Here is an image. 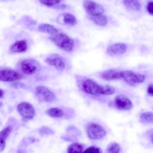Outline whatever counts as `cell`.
<instances>
[{
    "mask_svg": "<svg viewBox=\"0 0 153 153\" xmlns=\"http://www.w3.org/2000/svg\"><path fill=\"white\" fill-rule=\"evenodd\" d=\"M121 147L118 143L114 142L111 143L107 148L106 151L109 153H118L120 151Z\"/></svg>",
    "mask_w": 153,
    "mask_h": 153,
    "instance_id": "24",
    "label": "cell"
},
{
    "mask_svg": "<svg viewBox=\"0 0 153 153\" xmlns=\"http://www.w3.org/2000/svg\"><path fill=\"white\" fill-rule=\"evenodd\" d=\"M46 62L48 65L54 66L59 71H63L65 68V63L64 60L59 56H53L47 57Z\"/></svg>",
    "mask_w": 153,
    "mask_h": 153,
    "instance_id": "12",
    "label": "cell"
},
{
    "mask_svg": "<svg viewBox=\"0 0 153 153\" xmlns=\"http://www.w3.org/2000/svg\"><path fill=\"white\" fill-rule=\"evenodd\" d=\"M17 109L22 118L26 120L32 119L35 115L33 106L29 102H22L18 104Z\"/></svg>",
    "mask_w": 153,
    "mask_h": 153,
    "instance_id": "7",
    "label": "cell"
},
{
    "mask_svg": "<svg viewBox=\"0 0 153 153\" xmlns=\"http://www.w3.org/2000/svg\"><path fill=\"white\" fill-rule=\"evenodd\" d=\"M139 120L142 123L153 124V112L148 111L142 113L140 115Z\"/></svg>",
    "mask_w": 153,
    "mask_h": 153,
    "instance_id": "18",
    "label": "cell"
},
{
    "mask_svg": "<svg viewBox=\"0 0 153 153\" xmlns=\"http://www.w3.org/2000/svg\"><path fill=\"white\" fill-rule=\"evenodd\" d=\"M27 44L26 40H20L15 42L11 47V50L14 53H23L27 50Z\"/></svg>",
    "mask_w": 153,
    "mask_h": 153,
    "instance_id": "14",
    "label": "cell"
},
{
    "mask_svg": "<svg viewBox=\"0 0 153 153\" xmlns=\"http://www.w3.org/2000/svg\"><path fill=\"white\" fill-rule=\"evenodd\" d=\"M84 151V146L79 143H74L71 144L67 149V152L69 153L74 152H81Z\"/></svg>",
    "mask_w": 153,
    "mask_h": 153,
    "instance_id": "20",
    "label": "cell"
},
{
    "mask_svg": "<svg viewBox=\"0 0 153 153\" xmlns=\"http://www.w3.org/2000/svg\"><path fill=\"white\" fill-rule=\"evenodd\" d=\"M39 133L40 135H41V136H45V135L53 134L54 132L51 128H50L47 127H45V126H43L39 128Z\"/></svg>",
    "mask_w": 153,
    "mask_h": 153,
    "instance_id": "26",
    "label": "cell"
},
{
    "mask_svg": "<svg viewBox=\"0 0 153 153\" xmlns=\"http://www.w3.org/2000/svg\"><path fill=\"white\" fill-rule=\"evenodd\" d=\"M115 89L114 87L109 85H102L101 95H111L114 94Z\"/></svg>",
    "mask_w": 153,
    "mask_h": 153,
    "instance_id": "22",
    "label": "cell"
},
{
    "mask_svg": "<svg viewBox=\"0 0 153 153\" xmlns=\"http://www.w3.org/2000/svg\"><path fill=\"white\" fill-rule=\"evenodd\" d=\"M4 95V91L0 88V98H2Z\"/></svg>",
    "mask_w": 153,
    "mask_h": 153,
    "instance_id": "34",
    "label": "cell"
},
{
    "mask_svg": "<svg viewBox=\"0 0 153 153\" xmlns=\"http://www.w3.org/2000/svg\"><path fill=\"white\" fill-rule=\"evenodd\" d=\"M120 75L121 79L131 85H136L142 83L145 80V76L144 75L135 73L130 70L120 71Z\"/></svg>",
    "mask_w": 153,
    "mask_h": 153,
    "instance_id": "2",
    "label": "cell"
},
{
    "mask_svg": "<svg viewBox=\"0 0 153 153\" xmlns=\"http://www.w3.org/2000/svg\"><path fill=\"white\" fill-rule=\"evenodd\" d=\"M100 77L102 79L106 81L121 79L120 71H117L114 69H109L102 72L100 74Z\"/></svg>",
    "mask_w": 153,
    "mask_h": 153,
    "instance_id": "13",
    "label": "cell"
},
{
    "mask_svg": "<svg viewBox=\"0 0 153 153\" xmlns=\"http://www.w3.org/2000/svg\"><path fill=\"white\" fill-rule=\"evenodd\" d=\"M2 105V102L1 101H0V107Z\"/></svg>",
    "mask_w": 153,
    "mask_h": 153,
    "instance_id": "35",
    "label": "cell"
},
{
    "mask_svg": "<svg viewBox=\"0 0 153 153\" xmlns=\"http://www.w3.org/2000/svg\"><path fill=\"white\" fill-rule=\"evenodd\" d=\"M149 139L151 140V142L153 144V132L151 133V134L149 135Z\"/></svg>",
    "mask_w": 153,
    "mask_h": 153,
    "instance_id": "33",
    "label": "cell"
},
{
    "mask_svg": "<svg viewBox=\"0 0 153 153\" xmlns=\"http://www.w3.org/2000/svg\"><path fill=\"white\" fill-rule=\"evenodd\" d=\"M114 105L117 109L123 111L129 110L133 106V103L130 99L123 94H119L115 97Z\"/></svg>",
    "mask_w": 153,
    "mask_h": 153,
    "instance_id": "10",
    "label": "cell"
},
{
    "mask_svg": "<svg viewBox=\"0 0 153 153\" xmlns=\"http://www.w3.org/2000/svg\"><path fill=\"white\" fill-rule=\"evenodd\" d=\"M127 49V47L124 43H114L108 46L106 53L111 56H119L124 54Z\"/></svg>",
    "mask_w": 153,
    "mask_h": 153,
    "instance_id": "11",
    "label": "cell"
},
{
    "mask_svg": "<svg viewBox=\"0 0 153 153\" xmlns=\"http://www.w3.org/2000/svg\"><path fill=\"white\" fill-rule=\"evenodd\" d=\"M35 95L42 102H51L56 99V95L47 87L42 85L38 86L35 89Z\"/></svg>",
    "mask_w": 153,
    "mask_h": 153,
    "instance_id": "6",
    "label": "cell"
},
{
    "mask_svg": "<svg viewBox=\"0 0 153 153\" xmlns=\"http://www.w3.org/2000/svg\"><path fill=\"white\" fill-rule=\"evenodd\" d=\"M50 38L57 47L66 52L72 51L74 48V39L63 33H57Z\"/></svg>",
    "mask_w": 153,
    "mask_h": 153,
    "instance_id": "1",
    "label": "cell"
},
{
    "mask_svg": "<svg viewBox=\"0 0 153 153\" xmlns=\"http://www.w3.org/2000/svg\"><path fill=\"white\" fill-rule=\"evenodd\" d=\"M11 85L13 87H15V88H26V85L23 83H21V82H14L13 84H11Z\"/></svg>",
    "mask_w": 153,
    "mask_h": 153,
    "instance_id": "28",
    "label": "cell"
},
{
    "mask_svg": "<svg viewBox=\"0 0 153 153\" xmlns=\"http://www.w3.org/2000/svg\"><path fill=\"white\" fill-rule=\"evenodd\" d=\"M63 22L66 25L74 26L77 23L76 17L71 14H66L63 17Z\"/></svg>",
    "mask_w": 153,
    "mask_h": 153,
    "instance_id": "21",
    "label": "cell"
},
{
    "mask_svg": "<svg viewBox=\"0 0 153 153\" xmlns=\"http://www.w3.org/2000/svg\"><path fill=\"white\" fill-rule=\"evenodd\" d=\"M88 137L91 140H99L106 134L105 129L100 124L90 123L88 124L86 128Z\"/></svg>",
    "mask_w": 153,
    "mask_h": 153,
    "instance_id": "3",
    "label": "cell"
},
{
    "mask_svg": "<svg viewBox=\"0 0 153 153\" xmlns=\"http://www.w3.org/2000/svg\"><path fill=\"white\" fill-rule=\"evenodd\" d=\"M147 93L149 96L153 97V84L151 83L147 87Z\"/></svg>",
    "mask_w": 153,
    "mask_h": 153,
    "instance_id": "30",
    "label": "cell"
},
{
    "mask_svg": "<svg viewBox=\"0 0 153 153\" xmlns=\"http://www.w3.org/2000/svg\"><path fill=\"white\" fill-rule=\"evenodd\" d=\"M83 5L86 12L91 16L100 15L104 12V8L100 4L91 0H85Z\"/></svg>",
    "mask_w": 153,
    "mask_h": 153,
    "instance_id": "8",
    "label": "cell"
},
{
    "mask_svg": "<svg viewBox=\"0 0 153 153\" xmlns=\"http://www.w3.org/2000/svg\"><path fill=\"white\" fill-rule=\"evenodd\" d=\"M22 78V75L12 69L0 70V81L16 82Z\"/></svg>",
    "mask_w": 153,
    "mask_h": 153,
    "instance_id": "9",
    "label": "cell"
},
{
    "mask_svg": "<svg viewBox=\"0 0 153 153\" xmlns=\"http://www.w3.org/2000/svg\"><path fill=\"white\" fill-rule=\"evenodd\" d=\"M5 145H6L5 141L0 140V152L4 151V149L5 148Z\"/></svg>",
    "mask_w": 153,
    "mask_h": 153,
    "instance_id": "31",
    "label": "cell"
},
{
    "mask_svg": "<svg viewBox=\"0 0 153 153\" xmlns=\"http://www.w3.org/2000/svg\"><path fill=\"white\" fill-rule=\"evenodd\" d=\"M90 19L97 25L100 26H106L108 23V19L105 16L102 14L95 16H90Z\"/></svg>",
    "mask_w": 153,
    "mask_h": 153,
    "instance_id": "17",
    "label": "cell"
},
{
    "mask_svg": "<svg viewBox=\"0 0 153 153\" xmlns=\"http://www.w3.org/2000/svg\"><path fill=\"white\" fill-rule=\"evenodd\" d=\"M84 151L91 152V153H99L101 152V150L99 148L96 147L95 146H90L88 148H87L85 150H84Z\"/></svg>",
    "mask_w": 153,
    "mask_h": 153,
    "instance_id": "27",
    "label": "cell"
},
{
    "mask_svg": "<svg viewBox=\"0 0 153 153\" xmlns=\"http://www.w3.org/2000/svg\"><path fill=\"white\" fill-rule=\"evenodd\" d=\"M47 114L53 118H62L64 116V112L59 108H51L47 111Z\"/></svg>",
    "mask_w": 153,
    "mask_h": 153,
    "instance_id": "19",
    "label": "cell"
},
{
    "mask_svg": "<svg viewBox=\"0 0 153 153\" xmlns=\"http://www.w3.org/2000/svg\"><path fill=\"white\" fill-rule=\"evenodd\" d=\"M126 7L131 10L139 11L141 8V5L138 0H124Z\"/></svg>",
    "mask_w": 153,
    "mask_h": 153,
    "instance_id": "16",
    "label": "cell"
},
{
    "mask_svg": "<svg viewBox=\"0 0 153 153\" xmlns=\"http://www.w3.org/2000/svg\"><path fill=\"white\" fill-rule=\"evenodd\" d=\"M13 130L11 126H8L0 131V140H6Z\"/></svg>",
    "mask_w": 153,
    "mask_h": 153,
    "instance_id": "23",
    "label": "cell"
},
{
    "mask_svg": "<svg viewBox=\"0 0 153 153\" xmlns=\"http://www.w3.org/2000/svg\"><path fill=\"white\" fill-rule=\"evenodd\" d=\"M146 8H147V10H148V12L151 14V15H153V1H150L147 4V6H146Z\"/></svg>",
    "mask_w": 153,
    "mask_h": 153,
    "instance_id": "29",
    "label": "cell"
},
{
    "mask_svg": "<svg viewBox=\"0 0 153 153\" xmlns=\"http://www.w3.org/2000/svg\"><path fill=\"white\" fill-rule=\"evenodd\" d=\"M81 88L84 92L88 94L94 96L101 94L102 85L91 79H84L81 83Z\"/></svg>",
    "mask_w": 153,
    "mask_h": 153,
    "instance_id": "4",
    "label": "cell"
},
{
    "mask_svg": "<svg viewBox=\"0 0 153 153\" xmlns=\"http://www.w3.org/2000/svg\"><path fill=\"white\" fill-rule=\"evenodd\" d=\"M62 0H39L40 2L47 7H53L59 4Z\"/></svg>",
    "mask_w": 153,
    "mask_h": 153,
    "instance_id": "25",
    "label": "cell"
},
{
    "mask_svg": "<svg viewBox=\"0 0 153 153\" xmlns=\"http://www.w3.org/2000/svg\"><path fill=\"white\" fill-rule=\"evenodd\" d=\"M20 68L25 74L31 75L39 71L40 66L35 60L25 59L20 62Z\"/></svg>",
    "mask_w": 153,
    "mask_h": 153,
    "instance_id": "5",
    "label": "cell"
},
{
    "mask_svg": "<svg viewBox=\"0 0 153 153\" xmlns=\"http://www.w3.org/2000/svg\"><path fill=\"white\" fill-rule=\"evenodd\" d=\"M66 7V5L63 4V5H60L57 6V7H56V8H59V9H63V8H65Z\"/></svg>",
    "mask_w": 153,
    "mask_h": 153,
    "instance_id": "32",
    "label": "cell"
},
{
    "mask_svg": "<svg viewBox=\"0 0 153 153\" xmlns=\"http://www.w3.org/2000/svg\"><path fill=\"white\" fill-rule=\"evenodd\" d=\"M149 1H153V0H149Z\"/></svg>",
    "mask_w": 153,
    "mask_h": 153,
    "instance_id": "36",
    "label": "cell"
},
{
    "mask_svg": "<svg viewBox=\"0 0 153 153\" xmlns=\"http://www.w3.org/2000/svg\"><path fill=\"white\" fill-rule=\"evenodd\" d=\"M38 30L43 32L50 34L51 35H54L58 33V30L54 26L47 24V23H42L38 26Z\"/></svg>",
    "mask_w": 153,
    "mask_h": 153,
    "instance_id": "15",
    "label": "cell"
}]
</instances>
